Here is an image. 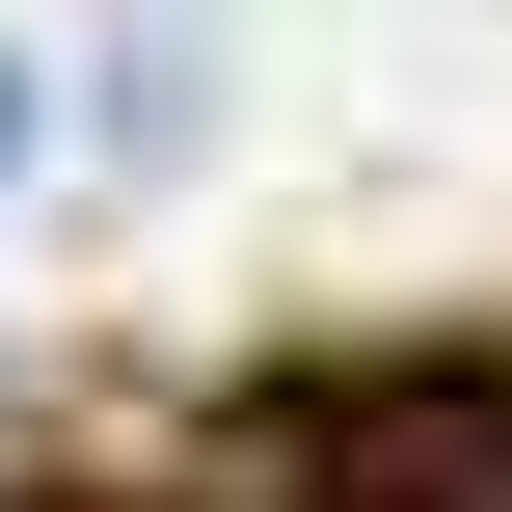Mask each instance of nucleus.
<instances>
[{
	"label": "nucleus",
	"mask_w": 512,
	"mask_h": 512,
	"mask_svg": "<svg viewBox=\"0 0 512 512\" xmlns=\"http://www.w3.org/2000/svg\"><path fill=\"white\" fill-rule=\"evenodd\" d=\"M0 135H27V81H0Z\"/></svg>",
	"instance_id": "1"
}]
</instances>
